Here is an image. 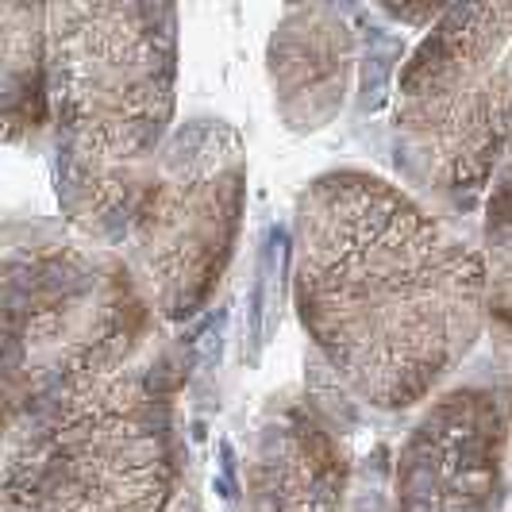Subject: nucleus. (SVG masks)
<instances>
[{
    "instance_id": "1",
    "label": "nucleus",
    "mask_w": 512,
    "mask_h": 512,
    "mask_svg": "<svg viewBox=\"0 0 512 512\" xmlns=\"http://www.w3.org/2000/svg\"><path fill=\"white\" fill-rule=\"evenodd\" d=\"M181 382L170 324L116 247L8 224L0 512H185Z\"/></svg>"
},
{
    "instance_id": "2",
    "label": "nucleus",
    "mask_w": 512,
    "mask_h": 512,
    "mask_svg": "<svg viewBox=\"0 0 512 512\" xmlns=\"http://www.w3.org/2000/svg\"><path fill=\"white\" fill-rule=\"evenodd\" d=\"M293 305L335 389L393 416L428 405L486 335V262L447 212L343 166L297 197Z\"/></svg>"
},
{
    "instance_id": "3",
    "label": "nucleus",
    "mask_w": 512,
    "mask_h": 512,
    "mask_svg": "<svg viewBox=\"0 0 512 512\" xmlns=\"http://www.w3.org/2000/svg\"><path fill=\"white\" fill-rule=\"evenodd\" d=\"M178 12L166 4H47V104L62 224L124 247L170 143Z\"/></svg>"
},
{
    "instance_id": "4",
    "label": "nucleus",
    "mask_w": 512,
    "mask_h": 512,
    "mask_svg": "<svg viewBox=\"0 0 512 512\" xmlns=\"http://www.w3.org/2000/svg\"><path fill=\"white\" fill-rule=\"evenodd\" d=\"M393 162L447 216L486 205L512 151V4L443 8L393 93Z\"/></svg>"
},
{
    "instance_id": "5",
    "label": "nucleus",
    "mask_w": 512,
    "mask_h": 512,
    "mask_svg": "<svg viewBox=\"0 0 512 512\" xmlns=\"http://www.w3.org/2000/svg\"><path fill=\"white\" fill-rule=\"evenodd\" d=\"M247 154L224 120L181 124L158 154L120 255L166 324L208 308L235 251Z\"/></svg>"
},
{
    "instance_id": "6",
    "label": "nucleus",
    "mask_w": 512,
    "mask_h": 512,
    "mask_svg": "<svg viewBox=\"0 0 512 512\" xmlns=\"http://www.w3.org/2000/svg\"><path fill=\"white\" fill-rule=\"evenodd\" d=\"M243 512H397L393 459L328 385L274 393L243 447Z\"/></svg>"
},
{
    "instance_id": "7",
    "label": "nucleus",
    "mask_w": 512,
    "mask_h": 512,
    "mask_svg": "<svg viewBox=\"0 0 512 512\" xmlns=\"http://www.w3.org/2000/svg\"><path fill=\"white\" fill-rule=\"evenodd\" d=\"M512 470L509 397L493 378L436 393L393 455L397 512H501Z\"/></svg>"
},
{
    "instance_id": "8",
    "label": "nucleus",
    "mask_w": 512,
    "mask_h": 512,
    "mask_svg": "<svg viewBox=\"0 0 512 512\" xmlns=\"http://www.w3.org/2000/svg\"><path fill=\"white\" fill-rule=\"evenodd\" d=\"M355 70V27L328 4L289 8L270 39V85L293 131L328 128L343 112Z\"/></svg>"
},
{
    "instance_id": "9",
    "label": "nucleus",
    "mask_w": 512,
    "mask_h": 512,
    "mask_svg": "<svg viewBox=\"0 0 512 512\" xmlns=\"http://www.w3.org/2000/svg\"><path fill=\"white\" fill-rule=\"evenodd\" d=\"M0 54H4V139L35 143L51 124L43 4H0Z\"/></svg>"
},
{
    "instance_id": "10",
    "label": "nucleus",
    "mask_w": 512,
    "mask_h": 512,
    "mask_svg": "<svg viewBox=\"0 0 512 512\" xmlns=\"http://www.w3.org/2000/svg\"><path fill=\"white\" fill-rule=\"evenodd\" d=\"M482 262H486V332L493 343L497 382L509 397L512 416V151L486 197Z\"/></svg>"
}]
</instances>
